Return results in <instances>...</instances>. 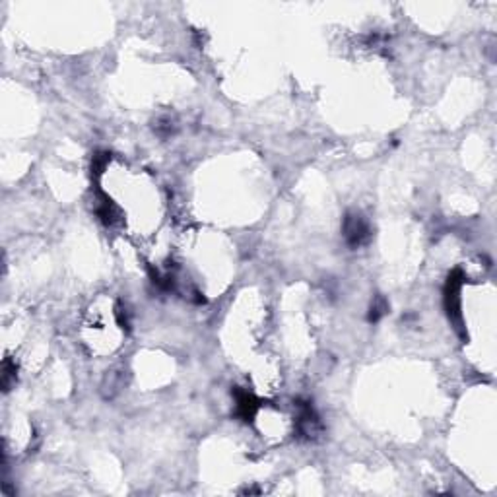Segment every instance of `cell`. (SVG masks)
<instances>
[{
    "label": "cell",
    "instance_id": "3",
    "mask_svg": "<svg viewBox=\"0 0 497 497\" xmlns=\"http://www.w3.org/2000/svg\"><path fill=\"white\" fill-rule=\"evenodd\" d=\"M461 288H463V272L454 271L449 280H447L445 288V307L449 317L453 321H461Z\"/></svg>",
    "mask_w": 497,
    "mask_h": 497
},
{
    "label": "cell",
    "instance_id": "5",
    "mask_svg": "<svg viewBox=\"0 0 497 497\" xmlns=\"http://www.w3.org/2000/svg\"><path fill=\"white\" fill-rule=\"evenodd\" d=\"M175 129H177V121H175V117L171 113L159 115V117L156 119V122H154V131H156V134H159L161 138L171 136V134L175 132Z\"/></svg>",
    "mask_w": 497,
    "mask_h": 497
},
{
    "label": "cell",
    "instance_id": "6",
    "mask_svg": "<svg viewBox=\"0 0 497 497\" xmlns=\"http://www.w3.org/2000/svg\"><path fill=\"white\" fill-rule=\"evenodd\" d=\"M387 311H389L387 299H384L383 296H377L375 301L371 303V309H369V321H371V323H377L383 315H387Z\"/></svg>",
    "mask_w": 497,
    "mask_h": 497
},
{
    "label": "cell",
    "instance_id": "2",
    "mask_svg": "<svg viewBox=\"0 0 497 497\" xmlns=\"http://www.w3.org/2000/svg\"><path fill=\"white\" fill-rule=\"evenodd\" d=\"M342 231H344L346 243H348L352 249L363 247V245L369 243V239H371V227L367 224V219L363 218L361 214H356V212L346 214Z\"/></svg>",
    "mask_w": 497,
    "mask_h": 497
},
{
    "label": "cell",
    "instance_id": "7",
    "mask_svg": "<svg viewBox=\"0 0 497 497\" xmlns=\"http://www.w3.org/2000/svg\"><path fill=\"white\" fill-rule=\"evenodd\" d=\"M16 381V366H12L10 361H4L2 367V387L4 391H10V384Z\"/></svg>",
    "mask_w": 497,
    "mask_h": 497
},
{
    "label": "cell",
    "instance_id": "1",
    "mask_svg": "<svg viewBox=\"0 0 497 497\" xmlns=\"http://www.w3.org/2000/svg\"><path fill=\"white\" fill-rule=\"evenodd\" d=\"M296 408H297V419H296L297 433H299V437L307 439V441H315L317 437L323 433V424H321V419H319V416H317V412L313 410L311 402L297 401Z\"/></svg>",
    "mask_w": 497,
    "mask_h": 497
},
{
    "label": "cell",
    "instance_id": "4",
    "mask_svg": "<svg viewBox=\"0 0 497 497\" xmlns=\"http://www.w3.org/2000/svg\"><path fill=\"white\" fill-rule=\"evenodd\" d=\"M233 396H236L237 416L243 419V422H253L257 412H259V401H257L249 391H241V389H236V391H233Z\"/></svg>",
    "mask_w": 497,
    "mask_h": 497
}]
</instances>
